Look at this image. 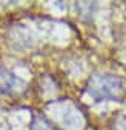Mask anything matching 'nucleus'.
I'll list each match as a JSON object with an SVG mask.
<instances>
[{"label": "nucleus", "mask_w": 126, "mask_h": 130, "mask_svg": "<svg viewBox=\"0 0 126 130\" xmlns=\"http://www.w3.org/2000/svg\"><path fill=\"white\" fill-rule=\"evenodd\" d=\"M88 93L95 101H118L126 98V89L120 77L111 74H97L88 83Z\"/></svg>", "instance_id": "obj_1"}, {"label": "nucleus", "mask_w": 126, "mask_h": 130, "mask_svg": "<svg viewBox=\"0 0 126 130\" xmlns=\"http://www.w3.org/2000/svg\"><path fill=\"white\" fill-rule=\"evenodd\" d=\"M114 130H126V115L118 116L114 121Z\"/></svg>", "instance_id": "obj_2"}]
</instances>
